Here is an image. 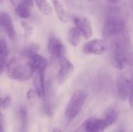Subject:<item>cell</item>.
Here are the masks:
<instances>
[{"label": "cell", "instance_id": "cell-1", "mask_svg": "<svg viewBox=\"0 0 133 132\" xmlns=\"http://www.w3.org/2000/svg\"><path fill=\"white\" fill-rule=\"evenodd\" d=\"M111 46L113 65L118 69L125 68L129 65V58L131 53V42L126 30L114 37Z\"/></svg>", "mask_w": 133, "mask_h": 132}, {"label": "cell", "instance_id": "cell-2", "mask_svg": "<svg viewBox=\"0 0 133 132\" xmlns=\"http://www.w3.org/2000/svg\"><path fill=\"white\" fill-rule=\"evenodd\" d=\"M5 70L11 79L20 82L29 79L34 73L29 61L25 62L18 57H13L8 61Z\"/></svg>", "mask_w": 133, "mask_h": 132}, {"label": "cell", "instance_id": "cell-3", "mask_svg": "<svg viewBox=\"0 0 133 132\" xmlns=\"http://www.w3.org/2000/svg\"><path fill=\"white\" fill-rule=\"evenodd\" d=\"M89 96V91L84 89H79L73 92L65 107V115L69 119H74L80 112Z\"/></svg>", "mask_w": 133, "mask_h": 132}, {"label": "cell", "instance_id": "cell-4", "mask_svg": "<svg viewBox=\"0 0 133 132\" xmlns=\"http://www.w3.org/2000/svg\"><path fill=\"white\" fill-rule=\"evenodd\" d=\"M125 19H107L102 30L103 37L104 38L115 37L125 31Z\"/></svg>", "mask_w": 133, "mask_h": 132}, {"label": "cell", "instance_id": "cell-5", "mask_svg": "<svg viewBox=\"0 0 133 132\" xmlns=\"http://www.w3.org/2000/svg\"><path fill=\"white\" fill-rule=\"evenodd\" d=\"M48 50L51 56L60 62L65 58V47L63 43L55 37H51L48 42Z\"/></svg>", "mask_w": 133, "mask_h": 132}, {"label": "cell", "instance_id": "cell-6", "mask_svg": "<svg viewBox=\"0 0 133 132\" xmlns=\"http://www.w3.org/2000/svg\"><path fill=\"white\" fill-rule=\"evenodd\" d=\"M107 50V45L104 40L93 39L87 41L83 47V52L85 54H103Z\"/></svg>", "mask_w": 133, "mask_h": 132}, {"label": "cell", "instance_id": "cell-7", "mask_svg": "<svg viewBox=\"0 0 133 132\" xmlns=\"http://www.w3.org/2000/svg\"><path fill=\"white\" fill-rule=\"evenodd\" d=\"M73 22L76 25V27L79 30L86 40H89L92 37L93 28L90 20L87 17L75 16L73 17Z\"/></svg>", "mask_w": 133, "mask_h": 132}, {"label": "cell", "instance_id": "cell-8", "mask_svg": "<svg viewBox=\"0 0 133 132\" xmlns=\"http://www.w3.org/2000/svg\"><path fill=\"white\" fill-rule=\"evenodd\" d=\"M0 25H1L2 30L6 34V36L11 40H13L16 37V30H15L12 19L9 13L5 12H1Z\"/></svg>", "mask_w": 133, "mask_h": 132}, {"label": "cell", "instance_id": "cell-9", "mask_svg": "<svg viewBox=\"0 0 133 132\" xmlns=\"http://www.w3.org/2000/svg\"><path fill=\"white\" fill-rule=\"evenodd\" d=\"M116 89L119 98L122 100L125 101L129 99L131 89V79H129L124 75H121L118 78L116 82Z\"/></svg>", "mask_w": 133, "mask_h": 132}, {"label": "cell", "instance_id": "cell-10", "mask_svg": "<svg viewBox=\"0 0 133 132\" xmlns=\"http://www.w3.org/2000/svg\"><path fill=\"white\" fill-rule=\"evenodd\" d=\"M74 72V65L66 58L60 64V68L57 74V81L59 84H63Z\"/></svg>", "mask_w": 133, "mask_h": 132}, {"label": "cell", "instance_id": "cell-11", "mask_svg": "<svg viewBox=\"0 0 133 132\" xmlns=\"http://www.w3.org/2000/svg\"><path fill=\"white\" fill-rule=\"evenodd\" d=\"M86 132H104L108 128L104 119L91 117L83 123Z\"/></svg>", "mask_w": 133, "mask_h": 132}, {"label": "cell", "instance_id": "cell-12", "mask_svg": "<svg viewBox=\"0 0 133 132\" xmlns=\"http://www.w3.org/2000/svg\"><path fill=\"white\" fill-rule=\"evenodd\" d=\"M33 72L36 74H44L48 67L47 59L39 54H34L29 60Z\"/></svg>", "mask_w": 133, "mask_h": 132}, {"label": "cell", "instance_id": "cell-13", "mask_svg": "<svg viewBox=\"0 0 133 132\" xmlns=\"http://www.w3.org/2000/svg\"><path fill=\"white\" fill-rule=\"evenodd\" d=\"M54 10L56 12V15L58 19L62 23H67L69 21V16L66 12L65 7L63 2L61 0H50Z\"/></svg>", "mask_w": 133, "mask_h": 132}, {"label": "cell", "instance_id": "cell-14", "mask_svg": "<svg viewBox=\"0 0 133 132\" xmlns=\"http://www.w3.org/2000/svg\"><path fill=\"white\" fill-rule=\"evenodd\" d=\"M34 86L37 96L41 99L44 98L46 94L44 74H36V75L34 78Z\"/></svg>", "mask_w": 133, "mask_h": 132}, {"label": "cell", "instance_id": "cell-15", "mask_svg": "<svg viewBox=\"0 0 133 132\" xmlns=\"http://www.w3.org/2000/svg\"><path fill=\"white\" fill-rule=\"evenodd\" d=\"M9 55V49L6 42L3 38H1L0 40V73L2 74L3 72L6 69L7 59Z\"/></svg>", "mask_w": 133, "mask_h": 132}, {"label": "cell", "instance_id": "cell-16", "mask_svg": "<svg viewBox=\"0 0 133 132\" xmlns=\"http://www.w3.org/2000/svg\"><path fill=\"white\" fill-rule=\"evenodd\" d=\"M118 111L117 107L115 105H111L106 110L103 119L106 122L107 126L110 127L111 125L115 123V121L118 119Z\"/></svg>", "mask_w": 133, "mask_h": 132}, {"label": "cell", "instance_id": "cell-17", "mask_svg": "<svg viewBox=\"0 0 133 132\" xmlns=\"http://www.w3.org/2000/svg\"><path fill=\"white\" fill-rule=\"evenodd\" d=\"M18 117L20 122L19 132H27L28 130V116L27 110L25 107L20 106L18 109Z\"/></svg>", "mask_w": 133, "mask_h": 132}, {"label": "cell", "instance_id": "cell-18", "mask_svg": "<svg viewBox=\"0 0 133 132\" xmlns=\"http://www.w3.org/2000/svg\"><path fill=\"white\" fill-rule=\"evenodd\" d=\"M83 34L76 27H72L68 33V40L72 47H78L82 40Z\"/></svg>", "mask_w": 133, "mask_h": 132}, {"label": "cell", "instance_id": "cell-19", "mask_svg": "<svg viewBox=\"0 0 133 132\" xmlns=\"http://www.w3.org/2000/svg\"><path fill=\"white\" fill-rule=\"evenodd\" d=\"M107 19H125V17L120 6L117 5H111L107 9Z\"/></svg>", "mask_w": 133, "mask_h": 132}, {"label": "cell", "instance_id": "cell-20", "mask_svg": "<svg viewBox=\"0 0 133 132\" xmlns=\"http://www.w3.org/2000/svg\"><path fill=\"white\" fill-rule=\"evenodd\" d=\"M16 13L19 18H21L24 20L26 19H28L30 16V5L25 2H19L16 6Z\"/></svg>", "mask_w": 133, "mask_h": 132}, {"label": "cell", "instance_id": "cell-21", "mask_svg": "<svg viewBox=\"0 0 133 132\" xmlns=\"http://www.w3.org/2000/svg\"><path fill=\"white\" fill-rule=\"evenodd\" d=\"M34 2L37 5L39 11L45 16H48L51 14L53 7L47 0H34Z\"/></svg>", "mask_w": 133, "mask_h": 132}, {"label": "cell", "instance_id": "cell-22", "mask_svg": "<svg viewBox=\"0 0 133 132\" xmlns=\"http://www.w3.org/2000/svg\"><path fill=\"white\" fill-rule=\"evenodd\" d=\"M38 50H39V46L36 44H33L25 47L24 49H23L21 51V55L23 58L29 60L34 54H38L37 53Z\"/></svg>", "mask_w": 133, "mask_h": 132}, {"label": "cell", "instance_id": "cell-23", "mask_svg": "<svg viewBox=\"0 0 133 132\" xmlns=\"http://www.w3.org/2000/svg\"><path fill=\"white\" fill-rule=\"evenodd\" d=\"M20 25H21V26H22V28L23 30V33H24L25 36L28 37V36L31 35L32 31H33V27L30 26V24L28 22H26L25 20H21L20 21Z\"/></svg>", "mask_w": 133, "mask_h": 132}, {"label": "cell", "instance_id": "cell-24", "mask_svg": "<svg viewBox=\"0 0 133 132\" xmlns=\"http://www.w3.org/2000/svg\"><path fill=\"white\" fill-rule=\"evenodd\" d=\"M11 104V97L9 96H5L2 100V109H7Z\"/></svg>", "mask_w": 133, "mask_h": 132}, {"label": "cell", "instance_id": "cell-25", "mask_svg": "<svg viewBox=\"0 0 133 132\" xmlns=\"http://www.w3.org/2000/svg\"><path fill=\"white\" fill-rule=\"evenodd\" d=\"M129 103L130 107L133 109V75L131 79V89H130V93H129Z\"/></svg>", "mask_w": 133, "mask_h": 132}, {"label": "cell", "instance_id": "cell-26", "mask_svg": "<svg viewBox=\"0 0 133 132\" xmlns=\"http://www.w3.org/2000/svg\"><path fill=\"white\" fill-rule=\"evenodd\" d=\"M35 95H37V93H36V91L34 90V89H30L27 91V93H26V98L28 100H31L32 98H34V96Z\"/></svg>", "mask_w": 133, "mask_h": 132}, {"label": "cell", "instance_id": "cell-27", "mask_svg": "<svg viewBox=\"0 0 133 132\" xmlns=\"http://www.w3.org/2000/svg\"><path fill=\"white\" fill-rule=\"evenodd\" d=\"M1 130H0V132H5V128H4V118H3V115L2 114L1 115Z\"/></svg>", "mask_w": 133, "mask_h": 132}, {"label": "cell", "instance_id": "cell-28", "mask_svg": "<svg viewBox=\"0 0 133 132\" xmlns=\"http://www.w3.org/2000/svg\"><path fill=\"white\" fill-rule=\"evenodd\" d=\"M21 2H25V3H26L27 5H29L30 6H32L33 5H34V0H21Z\"/></svg>", "mask_w": 133, "mask_h": 132}, {"label": "cell", "instance_id": "cell-29", "mask_svg": "<svg viewBox=\"0 0 133 132\" xmlns=\"http://www.w3.org/2000/svg\"><path fill=\"white\" fill-rule=\"evenodd\" d=\"M129 65H133V52H131L129 58Z\"/></svg>", "mask_w": 133, "mask_h": 132}, {"label": "cell", "instance_id": "cell-30", "mask_svg": "<svg viewBox=\"0 0 133 132\" xmlns=\"http://www.w3.org/2000/svg\"><path fill=\"white\" fill-rule=\"evenodd\" d=\"M105 1L111 3V5H117L118 3H119L121 2V0H105Z\"/></svg>", "mask_w": 133, "mask_h": 132}, {"label": "cell", "instance_id": "cell-31", "mask_svg": "<svg viewBox=\"0 0 133 132\" xmlns=\"http://www.w3.org/2000/svg\"><path fill=\"white\" fill-rule=\"evenodd\" d=\"M86 1H87V2H93L94 0H86Z\"/></svg>", "mask_w": 133, "mask_h": 132}, {"label": "cell", "instance_id": "cell-32", "mask_svg": "<svg viewBox=\"0 0 133 132\" xmlns=\"http://www.w3.org/2000/svg\"><path fill=\"white\" fill-rule=\"evenodd\" d=\"M9 1H10V2H11L12 3H13V0H9Z\"/></svg>", "mask_w": 133, "mask_h": 132}, {"label": "cell", "instance_id": "cell-33", "mask_svg": "<svg viewBox=\"0 0 133 132\" xmlns=\"http://www.w3.org/2000/svg\"><path fill=\"white\" fill-rule=\"evenodd\" d=\"M120 132H125L124 131H120Z\"/></svg>", "mask_w": 133, "mask_h": 132}]
</instances>
